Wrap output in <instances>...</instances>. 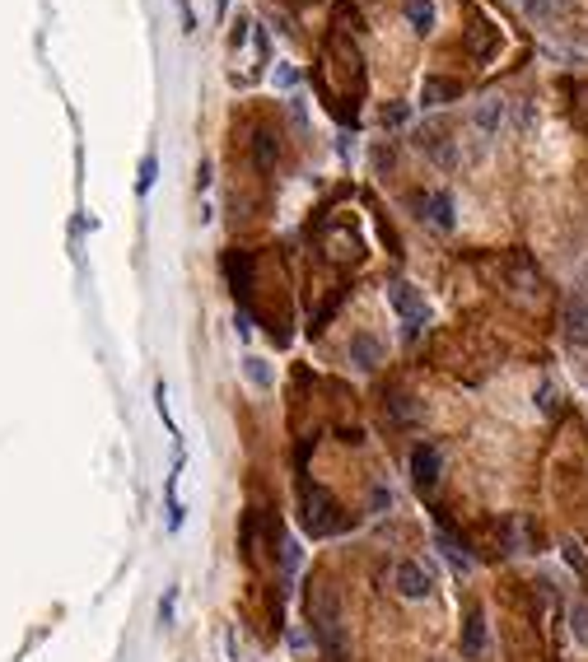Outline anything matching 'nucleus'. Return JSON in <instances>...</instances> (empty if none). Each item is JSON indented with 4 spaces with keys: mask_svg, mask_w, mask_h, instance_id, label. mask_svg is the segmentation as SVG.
<instances>
[{
    "mask_svg": "<svg viewBox=\"0 0 588 662\" xmlns=\"http://www.w3.org/2000/svg\"><path fill=\"white\" fill-rule=\"evenodd\" d=\"M299 565H303V550H299L294 542H280V574L294 578V574H299Z\"/></svg>",
    "mask_w": 588,
    "mask_h": 662,
    "instance_id": "obj_12",
    "label": "nucleus"
},
{
    "mask_svg": "<svg viewBox=\"0 0 588 662\" xmlns=\"http://www.w3.org/2000/svg\"><path fill=\"white\" fill-rule=\"evenodd\" d=\"M584 280H588V276H584Z\"/></svg>",
    "mask_w": 588,
    "mask_h": 662,
    "instance_id": "obj_22",
    "label": "nucleus"
},
{
    "mask_svg": "<svg viewBox=\"0 0 588 662\" xmlns=\"http://www.w3.org/2000/svg\"><path fill=\"white\" fill-rule=\"evenodd\" d=\"M485 639H491V630H485V616L472 611V616H468V630H462V653H468V658H481V653H485Z\"/></svg>",
    "mask_w": 588,
    "mask_h": 662,
    "instance_id": "obj_7",
    "label": "nucleus"
},
{
    "mask_svg": "<svg viewBox=\"0 0 588 662\" xmlns=\"http://www.w3.org/2000/svg\"><path fill=\"white\" fill-rule=\"evenodd\" d=\"M435 546H439V555H443V560H449V565H453L458 574H468V569H472V555L462 550V542H458L453 532H443V527H435Z\"/></svg>",
    "mask_w": 588,
    "mask_h": 662,
    "instance_id": "obj_6",
    "label": "nucleus"
},
{
    "mask_svg": "<svg viewBox=\"0 0 588 662\" xmlns=\"http://www.w3.org/2000/svg\"><path fill=\"white\" fill-rule=\"evenodd\" d=\"M570 630H575L579 644H588V607H575L570 611Z\"/></svg>",
    "mask_w": 588,
    "mask_h": 662,
    "instance_id": "obj_15",
    "label": "nucleus"
},
{
    "mask_svg": "<svg viewBox=\"0 0 588 662\" xmlns=\"http://www.w3.org/2000/svg\"><path fill=\"white\" fill-rule=\"evenodd\" d=\"M472 52H476V56H491V52H495V33L485 29V19L472 29Z\"/></svg>",
    "mask_w": 588,
    "mask_h": 662,
    "instance_id": "obj_14",
    "label": "nucleus"
},
{
    "mask_svg": "<svg viewBox=\"0 0 588 662\" xmlns=\"http://www.w3.org/2000/svg\"><path fill=\"white\" fill-rule=\"evenodd\" d=\"M407 14H411L416 33H430L435 29V5H430V0H407Z\"/></svg>",
    "mask_w": 588,
    "mask_h": 662,
    "instance_id": "obj_10",
    "label": "nucleus"
},
{
    "mask_svg": "<svg viewBox=\"0 0 588 662\" xmlns=\"http://www.w3.org/2000/svg\"><path fill=\"white\" fill-rule=\"evenodd\" d=\"M439 467H443V462H439V448H435V443H416V448H411V481H416L420 490H430V485L439 481Z\"/></svg>",
    "mask_w": 588,
    "mask_h": 662,
    "instance_id": "obj_3",
    "label": "nucleus"
},
{
    "mask_svg": "<svg viewBox=\"0 0 588 662\" xmlns=\"http://www.w3.org/2000/svg\"><path fill=\"white\" fill-rule=\"evenodd\" d=\"M351 360H355V368H378L383 345H378L374 336H355V341H351Z\"/></svg>",
    "mask_w": 588,
    "mask_h": 662,
    "instance_id": "obj_9",
    "label": "nucleus"
},
{
    "mask_svg": "<svg viewBox=\"0 0 588 662\" xmlns=\"http://www.w3.org/2000/svg\"><path fill=\"white\" fill-rule=\"evenodd\" d=\"M243 374H248V383H257V387H271V368L261 364L257 355H248V360H243Z\"/></svg>",
    "mask_w": 588,
    "mask_h": 662,
    "instance_id": "obj_13",
    "label": "nucleus"
},
{
    "mask_svg": "<svg viewBox=\"0 0 588 662\" xmlns=\"http://www.w3.org/2000/svg\"><path fill=\"white\" fill-rule=\"evenodd\" d=\"M528 14L533 19H551L556 14V0H528Z\"/></svg>",
    "mask_w": 588,
    "mask_h": 662,
    "instance_id": "obj_19",
    "label": "nucleus"
},
{
    "mask_svg": "<svg viewBox=\"0 0 588 662\" xmlns=\"http://www.w3.org/2000/svg\"><path fill=\"white\" fill-rule=\"evenodd\" d=\"M560 555H565V565H570L579 578H588V555H584V546L575 542V536H570V542H560Z\"/></svg>",
    "mask_w": 588,
    "mask_h": 662,
    "instance_id": "obj_11",
    "label": "nucleus"
},
{
    "mask_svg": "<svg viewBox=\"0 0 588 662\" xmlns=\"http://www.w3.org/2000/svg\"><path fill=\"white\" fill-rule=\"evenodd\" d=\"M476 131L481 136H495L500 131V121H504V98H481V108H476Z\"/></svg>",
    "mask_w": 588,
    "mask_h": 662,
    "instance_id": "obj_8",
    "label": "nucleus"
},
{
    "mask_svg": "<svg viewBox=\"0 0 588 662\" xmlns=\"http://www.w3.org/2000/svg\"><path fill=\"white\" fill-rule=\"evenodd\" d=\"M565 341L588 345V294H575L570 303H565Z\"/></svg>",
    "mask_w": 588,
    "mask_h": 662,
    "instance_id": "obj_5",
    "label": "nucleus"
},
{
    "mask_svg": "<svg viewBox=\"0 0 588 662\" xmlns=\"http://www.w3.org/2000/svg\"><path fill=\"white\" fill-rule=\"evenodd\" d=\"M393 588H397V597H407V602H420V597L435 592V578L416 560H397L393 565Z\"/></svg>",
    "mask_w": 588,
    "mask_h": 662,
    "instance_id": "obj_2",
    "label": "nucleus"
},
{
    "mask_svg": "<svg viewBox=\"0 0 588 662\" xmlns=\"http://www.w3.org/2000/svg\"><path fill=\"white\" fill-rule=\"evenodd\" d=\"M154 169H159L154 154H145V163H140V182H136V192H140V196H145V192L154 187Z\"/></svg>",
    "mask_w": 588,
    "mask_h": 662,
    "instance_id": "obj_16",
    "label": "nucleus"
},
{
    "mask_svg": "<svg viewBox=\"0 0 588 662\" xmlns=\"http://www.w3.org/2000/svg\"><path fill=\"white\" fill-rule=\"evenodd\" d=\"M416 205H420L416 215L430 224V229H453V201L443 192H425V196H416Z\"/></svg>",
    "mask_w": 588,
    "mask_h": 662,
    "instance_id": "obj_4",
    "label": "nucleus"
},
{
    "mask_svg": "<svg viewBox=\"0 0 588 662\" xmlns=\"http://www.w3.org/2000/svg\"><path fill=\"white\" fill-rule=\"evenodd\" d=\"M393 308H397L402 331H407V336H416V331H420L425 322H430V308H425L420 289H416V285H407V280H397V285H393Z\"/></svg>",
    "mask_w": 588,
    "mask_h": 662,
    "instance_id": "obj_1",
    "label": "nucleus"
},
{
    "mask_svg": "<svg viewBox=\"0 0 588 662\" xmlns=\"http://www.w3.org/2000/svg\"><path fill=\"white\" fill-rule=\"evenodd\" d=\"M383 117H388V127H397V121H407L411 112H407V108H388V112H383Z\"/></svg>",
    "mask_w": 588,
    "mask_h": 662,
    "instance_id": "obj_20",
    "label": "nucleus"
},
{
    "mask_svg": "<svg viewBox=\"0 0 588 662\" xmlns=\"http://www.w3.org/2000/svg\"><path fill=\"white\" fill-rule=\"evenodd\" d=\"M173 597H178V592H164V602H159V616H164V620L173 616Z\"/></svg>",
    "mask_w": 588,
    "mask_h": 662,
    "instance_id": "obj_21",
    "label": "nucleus"
},
{
    "mask_svg": "<svg viewBox=\"0 0 588 662\" xmlns=\"http://www.w3.org/2000/svg\"><path fill=\"white\" fill-rule=\"evenodd\" d=\"M453 94H458V85H453V79H449V85H439V79L430 85V103H449Z\"/></svg>",
    "mask_w": 588,
    "mask_h": 662,
    "instance_id": "obj_18",
    "label": "nucleus"
},
{
    "mask_svg": "<svg viewBox=\"0 0 588 662\" xmlns=\"http://www.w3.org/2000/svg\"><path fill=\"white\" fill-rule=\"evenodd\" d=\"M537 406H542V410H546V416H551V410H556V406H560V392H556V387H551V383H542V387H537Z\"/></svg>",
    "mask_w": 588,
    "mask_h": 662,
    "instance_id": "obj_17",
    "label": "nucleus"
}]
</instances>
